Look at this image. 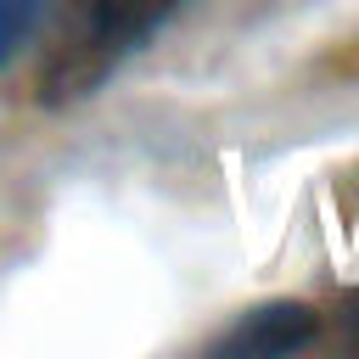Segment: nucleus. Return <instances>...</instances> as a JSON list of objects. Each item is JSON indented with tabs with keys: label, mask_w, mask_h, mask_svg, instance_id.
<instances>
[{
	"label": "nucleus",
	"mask_w": 359,
	"mask_h": 359,
	"mask_svg": "<svg viewBox=\"0 0 359 359\" xmlns=\"http://www.w3.org/2000/svg\"><path fill=\"white\" fill-rule=\"evenodd\" d=\"M174 11H180V0H62V22H56L45 67H39V95L50 107L84 101Z\"/></svg>",
	"instance_id": "nucleus-1"
},
{
	"label": "nucleus",
	"mask_w": 359,
	"mask_h": 359,
	"mask_svg": "<svg viewBox=\"0 0 359 359\" xmlns=\"http://www.w3.org/2000/svg\"><path fill=\"white\" fill-rule=\"evenodd\" d=\"M314 331H320V314L309 303L275 297V303H258V309L236 314V325L224 337H213V353H230V359H280V353L309 348Z\"/></svg>",
	"instance_id": "nucleus-2"
},
{
	"label": "nucleus",
	"mask_w": 359,
	"mask_h": 359,
	"mask_svg": "<svg viewBox=\"0 0 359 359\" xmlns=\"http://www.w3.org/2000/svg\"><path fill=\"white\" fill-rule=\"evenodd\" d=\"M39 17H45V0H0V73L22 56V45L34 39Z\"/></svg>",
	"instance_id": "nucleus-3"
}]
</instances>
